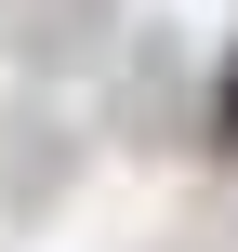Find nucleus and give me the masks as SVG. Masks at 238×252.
<instances>
[{
  "instance_id": "nucleus-1",
  "label": "nucleus",
  "mask_w": 238,
  "mask_h": 252,
  "mask_svg": "<svg viewBox=\"0 0 238 252\" xmlns=\"http://www.w3.org/2000/svg\"><path fill=\"white\" fill-rule=\"evenodd\" d=\"M212 146H238V80H225V106H212Z\"/></svg>"
}]
</instances>
